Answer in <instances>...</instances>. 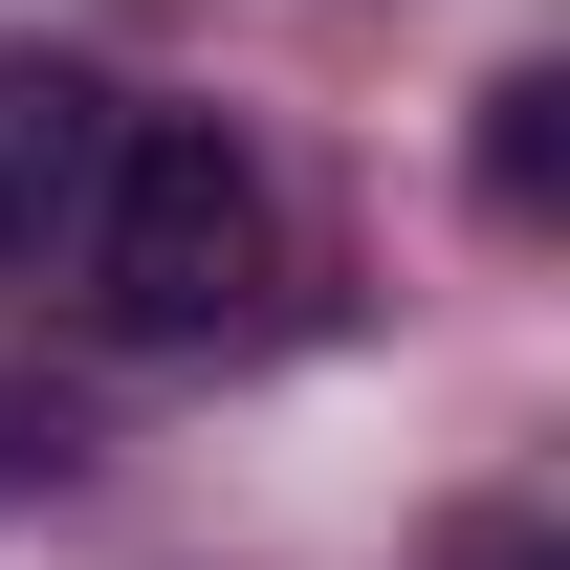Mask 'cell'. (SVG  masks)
<instances>
[{"label":"cell","instance_id":"obj_1","mask_svg":"<svg viewBox=\"0 0 570 570\" xmlns=\"http://www.w3.org/2000/svg\"><path fill=\"white\" fill-rule=\"evenodd\" d=\"M88 307H110V330H154V352H198V330H242V307H264V176H242L198 110L110 132V198H88Z\"/></svg>","mask_w":570,"mask_h":570},{"label":"cell","instance_id":"obj_2","mask_svg":"<svg viewBox=\"0 0 570 570\" xmlns=\"http://www.w3.org/2000/svg\"><path fill=\"white\" fill-rule=\"evenodd\" d=\"M110 88L67 67V45H0V264H45V242H88V198H110Z\"/></svg>","mask_w":570,"mask_h":570}]
</instances>
